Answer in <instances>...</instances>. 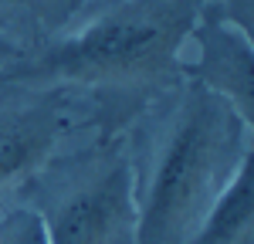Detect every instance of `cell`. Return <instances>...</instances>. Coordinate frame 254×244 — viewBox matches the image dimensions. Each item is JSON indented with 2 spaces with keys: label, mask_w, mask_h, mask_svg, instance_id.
Here are the masks:
<instances>
[{
  "label": "cell",
  "mask_w": 254,
  "mask_h": 244,
  "mask_svg": "<svg viewBox=\"0 0 254 244\" xmlns=\"http://www.w3.org/2000/svg\"><path fill=\"white\" fill-rule=\"evenodd\" d=\"M44 217V214H41ZM51 244H119L126 234L136 241V173L126 160L95 170L68 190L51 217H44Z\"/></svg>",
  "instance_id": "3957f363"
},
{
  "label": "cell",
  "mask_w": 254,
  "mask_h": 244,
  "mask_svg": "<svg viewBox=\"0 0 254 244\" xmlns=\"http://www.w3.org/2000/svg\"><path fill=\"white\" fill-rule=\"evenodd\" d=\"M0 244H51L38 210H14L0 221Z\"/></svg>",
  "instance_id": "ba28073f"
},
{
  "label": "cell",
  "mask_w": 254,
  "mask_h": 244,
  "mask_svg": "<svg viewBox=\"0 0 254 244\" xmlns=\"http://www.w3.org/2000/svg\"><path fill=\"white\" fill-rule=\"evenodd\" d=\"M17 55H20L17 44H10L7 38H0V68H3V64H10V61L17 58Z\"/></svg>",
  "instance_id": "9c48e42d"
},
{
  "label": "cell",
  "mask_w": 254,
  "mask_h": 244,
  "mask_svg": "<svg viewBox=\"0 0 254 244\" xmlns=\"http://www.w3.org/2000/svg\"><path fill=\"white\" fill-rule=\"evenodd\" d=\"M64 129L61 112L51 102L0 109V183L34 170Z\"/></svg>",
  "instance_id": "5b68a950"
},
{
  "label": "cell",
  "mask_w": 254,
  "mask_h": 244,
  "mask_svg": "<svg viewBox=\"0 0 254 244\" xmlns=\"http://www.w3.org/2000/svg\"><path fill=\"white\" fill-rule=\"evenodd\" d=\"M254 241V146L220 190L203 224L187 244H251Z\"/></svg>",
  "instance_id": "8992f818"
},
{
  "label": "cell",
  "mask_w": 254,
  "mask_h": 244,
  "mask_svg": "<svg viewBox=\"0 0 254 244\" xmlns=\"http://www.w3.org/2000/svg\"><path fill=\"white\" fill-rule=\"evenodd\" d=\"M207 0H102L68 31L0 68V88L129 85L176 71Z\"/></svg>",
  "instance_id": "6da1fadb"
},
{
  "label": "cell",
  "mask_w": 254,
  "mask_h": 244,
  "mask_svg": "<svg viewBox=\"0 0 254 244\" xmlns=\"http://www.w3.org/2000/svg\"><path fill=\"white\" fill-rule=\"evenodd\" d=\"M248 149V122L217 92L190 81L159 122L136 183V244H187Z\"/></svg>",
  "instance_id": "7a4b0ae2"
},
{
  "label": "cell",
  "mask_w": 254,
  "mask_h": 244,
  "mask_svg": "<svg viewBox=\"0 0 254 244\" xmlns=\"http://www.w3.org/2000/svg\"><path fill=\"white\" fill-rule=\"evenodd\" d=\"M88 0H0V38L34 51L85 14Z\"/></svg>",
  "instance_id": "52a82bcc"
},
{
  "label": "cell",
  "mask_w": 254,
  "mask_h": 244,
  "mask_svg": "<svg viewBox=\"0 0 254 244\" xmlns=\"http://www.w3.org/2000/svg\"><path fill=\"white\" fill-rule=\"evenodd\" d=\"M187 44L193 48V81L217 92L248 122V129H254V44L248 34L224 17L214 0H207Z\"/></svg>",
  "instance_id": "277c9868"
}]
</instances>
